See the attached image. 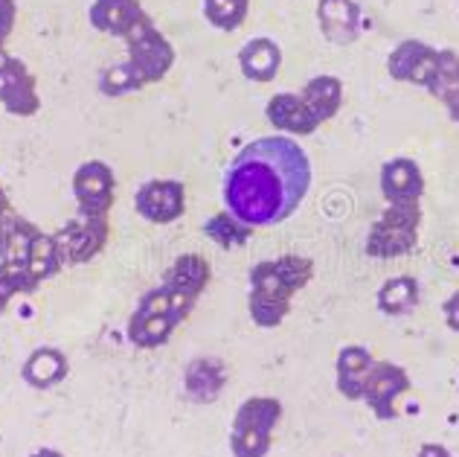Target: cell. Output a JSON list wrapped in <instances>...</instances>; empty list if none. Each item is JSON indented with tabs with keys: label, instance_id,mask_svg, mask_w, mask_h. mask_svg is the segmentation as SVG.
<instances>
[{
	"label": "cell",
	"instance_id": "1",
	"mask_svg": "<svg viewBox=\"0 0 459 457\" xmlns=\"http://www.w3.org/2000/svg\"><path fill=\"white\" fill-rule=\"evenodd\" d=\"M311 189V161L291 137H259L224 175V207L253 227L291 219Z\"/></svg>",
	"mask_w": 459,
	"mask_h": 457
},
{
	"label": "cell",
	"instance_id": "2",
	"mask_svg": "<svg viewBox=\"0 0 459 457\" xmlns=\"http://www.w3.org/2000/svg\"><path fill=\"white\" fill-rule=\"evenodd\" d=\"M314 280V259L303 254H282L262 259L250 268L247 312L259 330H276L291 315V300Z\"/></svg>",
	"mask_w": 459,
	"mask_h": 457
},
{
	"label": "cell",
	"instance_id": "3",
	"mask_svg": "<svg viewBox=\"0 0 459 457\" xmlns=\"http://www.w3.org/2000/svg\"><path fill=\"white\" fill-rule=\"evenodd\" d=\"M282 419V402L276 396H250L233 417L230 428V452L233 457H268L273 431Z\"/></svg>",
	"mask_w": 459,
	"mask_h": 457
},
{
	"label": "cell",
	"instance_id": "4",
	"mask_svg": "<svg viewBox=\"0 0 459 457\" xmlns=\"http://www.w3.org/2000/svg\"><path fill=\"white\" fill-rule=\"evenodd\" d=\"M421 207L419 204H386L384 213L372 222L364 250L372 259L407 257L419 248Z\"/></svg>",
	"mask_w": 459,
	"mask_h": 457
},
{
	"label": "cell",
	"instance_id": "5",
	"mask_svg": "<svg viewBox=\"0 0 459 457\" xmlns=\"http://www.w3.org/2000/svg\"><path fill=\"white\" fill-rule=\"evenodd\" d=\"M58 248H62L67 266H84V262L96 259L105 250L108 239H111V222L108 215H84L79 213L65 227L53 231Z\"/></svg>",
	"mask_w": 459,
	"mask_h": 457
},
{
	"label": "cell",
	"instance_id": "6",
	"mask_svg": "<svg viewBox=\"0 0 459 457\" xmlns=\"http://www.w3.org/2000/svg\"><path fill=\"white\" fill-rule=\"evenodd\" d=\"M126 47H128V62L140 70L146 85L166 79L175 65V47L154 27V21H146L134 35H128Z\"/></svg>",
	"mask_w": 459,
	"mask_h": 457
},
{
	"label": "cell",
	"instance_id": "7",
	"mask_svg": "<svg viewBox=\"0 0 459 457\" xmlns=\"http://www.w3.org/2000/svg\"><path fill=\"white\" fill-rule=\"evenodd\" d=\"M410 384H413L410 382V373L402 365L376 362L364 382L360 402H364L381 423H386V419L398 417V402H402V396L410 391Z\"/></svg>",
	"mask_w": 459,
	"mask_h": 457
},
{
	"label": "cell",
	"instance_id": "8",
	"mask_svg": "<svg viewBox=\"0 0 459 457\" xmlns=\"http://www.w3.org/2000/svg\"><path fill=\"white\" fill-rule=\"evenodd\" d=\"M134 210L152 224H172L186 213V187L178 178H154L134 192Z\"/></svg>",
	"mask_w": 459,
	"mask_h": 457
},
{
	"label": "cell",
	"instance_id": "9",
	"mask_svg": "<svg viewBox=\"0 0 459 457\" xmlns=\"http://www.w3.org/2000/svg\"><path fill=\"white\" fill-rule=\"evenodd\" d=\"M74 198L84 215H108L117 198V178L105 161H84L74 172Z\"/></svg>",
	"mask_w": 459,
	"mask_h": 457
},
{
	"label": "cell",
	"instance_id": "10",
	"mask_svg": "<svg viewBox=\"0 0 459 457\" xmlns=\"http://www.w3.org/2000/svg\"><path fill=\"white\" fill-rule=\"evenodd\" d=\"M0 105L12 117H35L41 111L39 79L15 56H9L4 74H0Z\"/></svg>",
	"mask_w": 459,
	"mask_h": 457
},
{
	"label": "cell",
	"instance_id": "11",
	"mask_svg": "<svg viewBox=\"0 0 459 457\" xmlns=\"http://www.w3.org/2000/svg\"><path fill=\"white\" fill-rule=\"evenodd\" d=\"M437 56H439L437 47L416 41V39H407L386 56V74H390L395 82L428 88L433 70H437Z\"/></svg>",
	"mask_w": 459,
	"mask_h": 457
},
{
	"label": "cell",
	"instance_id": "12",
	"mask_svg": "<svg viewBox=\"0 0 459 457\" xmlns=\"http://www.w3.org/2000/svg\"><path fill=\"white\" fill-rule=\"evenodd\" d=\"M88 21L93 30H100L114 39H128L143 23L152 21L140 0H93L88 9Z\"/></svg>",
	"mask_w": 459,
	"mask_h": 457
},
{
	"label": "cell",
	"instance_id": "13",
	"mask_svg": "<svg viewBox=\"0 0 459 457\" xmlns=\"http://www.w3.org/2000/svg\"><path fill=\"white\" fill-rule=\"evenodd\" d=\"M317 23L323 39L337 47H349L364 32V18L355 0H317Z\"/></svg>",
	"mask_w": 459,
	"mask_h": 457
},
{
	"label": "cell",
	"instance_id": "14",
	"mask_svg": "<svg viewBox=\"0 0 459 457\" xmlns=\"http://www.w3.org/2000/svg\"><path fill=\"white\" fill-rule=\"evenodd\" d=\"M381 196L386 204H419L425 196V172L413 158H393L381 166Z\"/></svg>",
	"mask_w": 459,
	"mask_h": 457
},
{
	"label": "cell",
	"instance_id": "15",
	"mask_svg": "<svg viewBox=\"0 0 459 457\" xmlns=\"http://www.w3.org/2000/svg\"><path fill=\"white\" fill-rule=\"evenodd\" d=\"M268 123L280 131V135H294V137H308L320 128V119L311 114V108L299 93H276L268 100L264 108Z\"/></svg>",
	"mask_w": 459,
	"mask_h": 457
},
{
	"label": "cell",
	"instance_id": "16",
	"mask_svg": "<svg viewBox=\"0 0 459 457\" xmlns=\"http://www.w3.org/2000/svg\"><path fill=\"white\" fill-rule=\"evenodd\" d=\"M70 373L67 353L58 347H35L27 356V362L21 365V379L30 384L32 391H50L56 384H62Z\"/></svg>",
	"mask_w": 459,
	"mask_h": 457
},
{
	"label": "cell",
	"instance_id": "17",
	"mask_svg": "<svg viewBox=\"0 0 459 457\" xmlns=\"http://www.w3.org/2000/svg\"><path fill=\"white\" fill-rule=\"evenodd\" d=\"M376 358L360 344H349L337 353L334 362V382H337V393L349 402H360V393H364V382L369 376Z\"/></svg>",
	"mask_w": 459,
	"mask_h": 457
},
{
	"label": "cell",
	"instance_id": "18",
	"mask_svg": "<svg viewBox=\"0 0 459 457\" xmlns=\"http://www.w3.org/2000/svg\"><path fill=\"white\" fill-rule=\"evenodd\" d=\"M227 384V367L221 358H195L184 373V396L198 405L215 402Z\"/></svg>",
	"mask_w": 459,
	"mask_h": 457
},
{
	"label": "cell",
	"instance_id": "19",
	"mask_svg": "<svg viewBox=\"0 0 459 457\" xmlns=\"http://www.w3.org/2000/svg\"><path fill=\"white\" fill-rule=\"evenodd\" d=\"M238 67L245 79L264 85V82H273L276 74L282 67V50L273 39H250L245 47L238 50Z\"/></svg>",
	"mask_w": 459,
	"mask_h": 457
},
{
	"label": "cell",
	"instance_id": "20",
	"mask_svg": "<svg viewBox=\"0 0 459 457\" xmlns=\"http://www.w3.org/2000/svg\"><path fill=\"white\" fill-rule=\"evenodd\" d=\"M210 280H212V266L201 254H180L163 274V286H169L172 292L186 294L195 303L204 294V288L210 286Z\"/></svg>",
	"mask_w": 459,
	"mask_h": 457
},
{
	"label": "cell",
	"instance_id": "21",
	"mask_svg": "<svg viewBox=\"0 0 459 457\" xmlns=\"http://www.w3.org/2000/svg\"><path fill=\"white\" fill-rule=\"evenodd\" d=\"M421 303V286L413 274L390 277L376 294V306L386 318H404Z\"/></svg>",
	"mask_w": 459,
	"mask_h": 457
},
{
	"label": "cell",
	"instance_id": "22",
	"mask_svg": "<svg viewBox=\"0 0 459 457\" xmlns=\"http://www.w3.org/2000/svg\"><path fill=\"white\" fill-rule=\"evenodd\" d=\"M178 330V323L166 315H149V312H140L134 309L128 318V327H126V338L131 347L137 350H157V347H166L172 332Z\"/></svg>",
	"mask_w": 459,
	"mask_h": 457
},
{
	"label": "cell",
	"instance_id": "23",
	"mask_svg": "<svg viewBox=\"0 0 459 457\" xmlns=\"http://www.w3.org/2000/svg\"><path fill=\"white\" fill-rule=\"evenodd\" d=\"M299 96H303L306 105L311 108V114L317 117L320 123H329L343 108V82L332 74L314 76L306 82V88L299 91Z\"/></svg>",
	"mask_w": 459,
	"mask_h": 457
},
{
	"label": "cell",
	"instance_id": "24",
	"mask_svg": "<svg viewBox=\"0 0 459 457\" xmlns=\"http://www.w3.org/2000/svg\"><path fill=\"white\" fill-rule=\"evenodd\" d=\"M39 233V224H32L18 213L9 215L4 227H0V262H27V254Z\"/></svg>",
	"mask_w": 459,
	"mask_h": 457
},
{
	"label": "cell",
	"instance_id": "25",
	"mask_svg": "<svg viewBox=\"0 0 459 457\" xmlns=\"http://www.w3.org/2000/svg\"><path fill=\"white\" fill-rule=\"evenodd\" d=\"M253 233H256V227L241 222L238 215H233L227 207L219 210L215 215H210L207 222H204V236L212 239L215 245L224 248V250H236V248H245Z\"/></svg>",
	"mask_w": 459,
	"mask_h": 457
},
{
	"label": "cell",
	"instance_id": "26",
	"mask_svg": "<svg viewBox=\"0 0 459 457\" xmlns=\"http://www.w3.org/2000/svg\"><path fill=\"white\" fill-rule=\"evenodd\" d=\"M27 268L39 283L50 280V277H56L62 268H67L65 254H62V248H58L53 233L41 231L39 236H35V242H32L30 254H27Z\"/></svg>",
	"mask_w": 459,
	"mask_h": 457
},
{
	"label": "cell",
	"instance_id": "27",
	"mask_svg": "<svg viewBox=\"0 0 459 457\" xmlns=\"http://www.w3.org/2000/svg\"><path fill=\"white\" fill-rule=\"evenodd\" d=\"M428 91L442 105H451L454 100H459V53L439 50L437 70H433V76L428 82Z\"/></svg>",
	"mask_w": 459,
	"mask_h": 457
},
{
	"label": "cell",
	"instance_id": "28",
	"mask_svg": "<svg viewBox=\"0 0 459 457\" xmlns=\"http://www.w3.org/2000/svg\"><path fill=\"white\" fill-rule=\"evenodd\" d=\"M96 85H100L102 96L119 100V96H128V93H137V91L146 88V79L140 76V70L131 62H123V65L105 67L100 74V79H96Z\"/></svg>",
	"mask_w": 459,
	"mask_h": 457
},
{
	"label": "cell",
	"instance_id": "29",
	"mask_svg": "<svg viewBox=\"0 0 459 457\" xmlns=\"http://www.w3.org/2000/svg\"><path fill=\"white\" fill-rule=\"evenodd\" d=\"M39 286L27 262H0V312H6L18 294H35Z\"/></svg>",
	"mask_w": 459,
	"mask_h": 457
},
{
	"label": "cell",
	"instance_id": "30",
	"mask_svg": "<svg viewBox=\"0 0 459 457\" xmlns=\"http://www.w3.org/2000/svg\"><path fill=\"white\" fill-rule=\"evenodd\" d=\"M250 0H204V18L221 32H236L247 21Z\"/></svg>",
	"mask_w": 459,
	"mask_h": 457
},
{
	"label": "cell",
	"instance_id": "31",
	"mask_svg": "<svg viewBox=\"0 0 459 457\" xmlns=\"http://www.w3.org/2000/svg\"><path fill=\"white\" fill-rule=\"evenodd\" d=\"M15 18H18V4H15V0H0V47L6 44L12 30H15Z\"/></svg>",
	"mask_w": 459,
	"mask_h": 457
},
{
	"label": "cell",
	"instance_id": "32",
	"mask_svg": "<svg viewBox=\"0 0 459 457\" xmlns=\"http://www.w3.org/2000/svg\"><path fill=\"white\" fill-rule=\"evenodd\" d=\"M442 315H445V323H448V330L451 332H459V292H454L442 303Z\"/></svg>",
	"mask_w": 459,
	"mask_h": 457
},
{
	"label": "cell",
	"instance_id": "33",
	"mask_svg": "<svg viewBox=\"0 0 459 457\" xmlns=\"http://www.w3.org/2000/svg\"><path fill=\"white\" fill-rule=\"evenodd\" d=\"M416 457H454V452L442 443H421V449Z\"/></svg>",
	"mask_w": 459,
	"mask_h": 457
},
{
	"label": "cell",
	"instance_id": "34",
	"mask_svg": "<svg viewBox=\"0 0 459 457\" xmlns=\"http://www.w3.org/2000/svg\"><path fill=\"white\" fill-rule=\"evenodd\" d=\"M9 215H15V207H12V201L6 196V189L0 187V227H4V222L9 219Z\"/></svg>",
	"mask_w": 459,
	"mask_h": 457
},
{
	"label": "cell",
	"instance_id": "35",
	"mask_svg": "<svg viewBox=\"0 0 459 457\" xmlns=\"http://www.w3.org/2000/svg\"><path fill=\"white\" fill-rule=\"evenodd\" d=\"M30 457H65L58 449H39V452H32Z\"/></svg>",
	"mask_w": 459,
	"mask_h": 457
},
{
	"label": "cell",
	"instance_id": "36",
	"mask_svg": "<svg viewBox=\"0 0 459 457\" xmlns=\"http://www.w3.org/2000/svg\"><path fill=\"white\" fill-rule=\"evenodd\" d=\"M445 108H448V114H451V119H454V123L459 126V100H454L451 105H445Z\"/></svg>",
	"mask_w": 459,
	"mask_h": 457
},
{
	"label": "cell",
	"instance_id": "37",
	"mask_svg": "<svg viewBox=\"0 0 459 457\" xmlns=\"http://www.w3.org/2000/svg\"><path fill=\"white\" fill-rule=\"evenodd\" d=\"M6 62H9V53L0 47V74H4V67H6Z\"/></svg>",
	"mask_w": 459,
	"mask_h": 457
}]
</instances>
